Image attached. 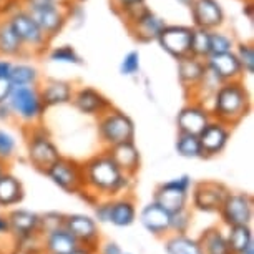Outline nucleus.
<instances>
[{"label": "nucleus", "instance_id": "1", "mask_svg": "<svg viewBox=\"0 0 254 254\" xmlns=\"http://www.w3.org/2000/svg\"><path fill=\"white\" fill-rule=\"evenodd\" d=\"M81 166L85 178V190L81 193L93 196L97 201L130 193L135 185V176L123 173L107 150L81 161Z\"/></svg>", "mask_w": 254, "mask_h": 254}, {"label": "nucleus", "instance_id": "2", "mask_svg": "<svg viewBox=\"0 0 254 254\" xmlns=\"http://www.w3.org/2000/svg\"><path fill=\"white\" fill-rule=\"evenodd\" d=\"M251 112V95L243 80L224 81L214 93L209 113L219 122L236 127Z\"/></svg>", "mask_w": 254, "mask_h": 254}, {"label": "nucleus", "instance_id": "3", "mask_svg": "<svg viewBox=\"0 0 254 254\" xmlns=\"http://www.w3.org/2000/svg\"><path fill=\"white\" fill-rule=\"evenodd\" d=\"M23 136L27 146V160L40 173H45L62 156L59 146L55 145L49 130L42 123L23 127Z\"/></svg>", "mask_w": 254, "mask_h": 254}, {"label": "nucleus", "instance_id": "4", "mask_svg": "<svg viewBox=\"0 0 254 254\" xmlns=\"http://www.w3.org/2000/svg\"><path fill=\"white\" fill-rule=\"evenodd\" d=\"M97 131L100 145L103 146V150H108L120 143L135 141L136 128L130 115L110 107L107 112L97 117Z\"/></svg>", "mask_w": 254, "mask_h": 254}, {"label": "nucleus", "instance_id": "5", "mask_svg": "<svg viewBox=\"0 0 254 254\" xmlns=\"http://www.w3.org/2000/svg\"><path fill=\"white\" fill-rule=\"evenodd\" d=\"M7 20L12 25L13 32L20 38L23 49L27 50L28 57L44 55L50 47V38L45 35L35 18L25 7H15L10 13H7Z\"/></svg>", "mask_w": 254, "mask_h": 254}, {"label": "nucleus", "instance_id": "6", "mask_svg": "<svg viewBox=\"0 0 254 254\" xmlns=\"http://www.w3.org/2000/svg\"><path fill=\"white\" fill-rule=\"evenodd\" d=\"M7 103L12 110L15 122L23 127L42 123L47 112L38 87H13Z\"/></svg>", "mask_w": 254, "mask_h": 254}, {"label": "nucleus", "instance_id": "7", "mask_svg": "<svg viewBox=\"0 0 254 254\" xmlns=\"http://www.w3.org/2000/svg\"><path fill=\"white\" fill-rule=\"evenodd\" d=\"M193 183L194 181L190 175H181L173 180H168L156 186L153 201L165 208L170 214L190 208V191L193 188Z\"/></svg>", "mask_w": 254, "mask_h": 254}, {"label": "nucleus", "instance_id": "8", "mask_svg": "<svg viewBox=\"0 0 254 254\" xmlns=\"http://www.w3.org/2000/svg\"><path fill=\"white\" fill-rule=\"evenodd\" d=\"M123 22L127 25L128 32L131 33V37L135 40L141 42V44L156 42L163 27L168 23L161 15H158L156 12L148 8L146 3L135 8V10L128 12L127 15H123Z\"/></svg>", "mask_w": 254, "mask_h": 254}, {"label": "nucleus", "instance_id": "9", "mask_svg": "<svg viewBox=\"0 0 254 254\" xmlns=\"http://www.w3.org/2000/svg\"><path fill=\"white\" fill-rule=\"evenodd\" d=\"M44 175L52 183L68 194H80L85 190L83 166L73 158L60 156Z\"/></svg>", "mask_w": 254, "mask_h": 254}, {"label": "nucleus", "instance_id": "10", "mask_svg": "<svg viewBox=\"0 0 254 254\" xmlns=\"http://www.w3.org/2000/svg\"><path fill=\"white\" fill-rule=\"evenodd\" d=\"M8 223H10L12 238L17 246L25 248L30 243H40L42 236V219L40 214L33 213L30 209H10L7 213Z\"/></svg>", "mask_w": 254, "mask_h": 254}, {"label": "nucleus", "instance_id": "11", "mask_svg": "<svg viewBox=\"0 0 254 254\" xmlns=\"http://www.w3.org/2000/svg\"><path fill=\"white\" fill-rule=\"evenodd\" d=\"M218 214L226 228L236 226V224H251L254 214L253 196L243 191H229Z\"/></svg>", "mask_w": 254, "mask_h": 254}, {"label": "nucleus", "instance_id": "12", "mask_svg": "<svg viewBox=\"0 0 254 254\" xmlns=\"http://www.w3.org/2000/svg\"><path fill=\"white\" fill-rule=\"evenodd\" d=\"M229 188L219 181H199L193 183V188L190 191L191 206L201 213H218L223 201L226 199Z\"/></svg>", "mask_w": 254, "mask_h": 254}, {"label": "nucleus", "instance_id": "13", "mask_svg": "<svg viewBox=\"0 0 254 254\" xmlns=\"http://www.w3.org/2000/svg\"><path fill=\"white\" fill-rule=\"evenodd\" d=\"M191 35H193V25L185 23H166L158 35L156 42L163 52H166L175 60L190 55Z\"/></svg>", "mask_w": 254, "mask_h": 254}, {"label": "nucleus", "instance_id": "14", "mask_svg": "<svg viewBox=\"0 0 254 254\" xmlns=\"http://www.w3.org/2000/svg\"><path fill=\"white\" fill-rule=\"evenodd\" d=\"M64 226L68 229L80 246L90 248L97 251L100 241H102V234H100V228L97 219L93 216L83 213H73L65 214L64 216Z\"/></svg>", "mask_w": 254, "mask_h": 254}, {"label": "nucleus", "instance_id": "15", "mask_svg": "<svg viewBox=\"0 0 254 254\" xmlns=\"http://www.w3.org/2000/svg\"><path fill=\"white\" fill-rule=\"evenodd\" d=\"M191 25L206 30L221 28L226 22V12L219 0H194L190 7Z\"/></svg>", "mask_w": 254, "mask_h": 254}, {"label": "nucleus", "instance_id": "16", "mask_svg": "<svg viewBox=\"0 0 254 254\" xmlns=\"http://www.w3.org/2000/svg\"><path fill=\"white\" fill-rule=\"evenodd\" d=\"M233 135V127L219 122L216 118H211L209 123L199 133V143L203 148L204 158H214L226 150L229 140Z\"/></svg>", "mask_w": 254, "mask_h": 254}, {"label": "nucleus", "instance_id": "17", "mask_svg": "<svg viewBox=\"0 0 254 254\" xmlns=\"http://www.w3.org/2000/svg\"><path fill=\"white\" fill-rule=\"evenodd\" d=\"M28 12H30V15L35 18V22L40 25V28L44 30V33L50 40L59 37L60 33L64 32V28L68 25V23H66V8H65V3H62V2L30 8Z\"/></svg>", "mask_w": 254, "mask_h": 254}, {"label": "nucleus", "instance_id": "18", "mask_svg": "<svg viewBox=\"0 0 254 254\" xmlns=\"http://www.w3.org/2000/svg\"><path fill=\"white\" fill-rule=\"evenodd\" d=\"M71 105L76 112H80L81 115H87V117H100L103 112H107L110 107H113V103L100 92V90L93 87H78L73 90L71 95Z\"/></svg>", "mask_w": 254, "mask_h": 254}, {"label": "nucleus", "instance_id": "19", "mask_svg": "<svg viewBox=\"0 0 254 254\" xmlns=\"http://www.w3.org/2000/svg\"><path fill=\"white\" fill-rule=\"evenodd\" d=\"M211 118L213 117L209 113V108L194 100H190L176 115V128H178V133H190V135L198 136Z\"/></svg>", "mask_w": 254, "mask_h": 254}, {"label": "nucleus", "instance_id": "20", "mask_svg": "<svg viewBox=\"0 0 254 254\" xmlns=\"http://www.w3.org/2000/svg\"><path fill=\"white\" fill-rule=\"evenodd\" d=\"M140 223L151 236L158 239H163L171 233V214L153 199L141 208Z\"/></svg>", "mask_w": 254, "mask_h": 254}, {"label": "nucleus", "instance_id": "21", "mask_svg": "<svg viewBox=\"0 0 254 254\" xmlns=\"http://www.w3.org/2000/svg\"><path fill=\"white\" fill-rule=\"evenodd\" d=\"M73 90L75 85L71 81L60 80V78H45V80L42 78L40 85H38L42 102H44L47 108L68 105L71 102Z\"/></svg>", "mask_w": 254, "mask_h": 254}, {"label": "nucleus", "instance_id": "22", "mask_svg": "<svg viewBox=\"0 0 254 254\" xmlns=\"http://www.w3.org/2000/svg\"><path fill=\"white\" fill-rule=\"evenodd\" d=\"M206 68L211 73H214L219 80L223 81H233V80H243V68L234 55V52H226V54H211L204 60Z\"/></svg>", "mask_w": 254, "mask_h": 254}, {"label": "nucleus", "instance_id": "23", "mask_svg": "<svg viewBox=\"0 0 254 254\" xmlns=\"http://www.w3.org/2000/svg\"><path fill=\"white\" fill-rule=\"evenodd\" d=\"M80 246V243L71 236V233L65 226H59L42 233L40 248L44 254H70Z\"/></svg>", "mask_w": 254, "mask_h": 254}, {"label": "nucleus", "instance_id": "24", "mask_svg": "<svg viewBox=\"0 0 254 254\" xmlns=\"http://www.w3.org/2000/svg\"><path fill=\"white\" fill-rule=\"evenodd\" d=\"M136 219V201L135 198L127 193L115 198H110V213L108 223L117 228H128Z\"/></svg>", "mask_w": 254, "mask_h": 254}, {"label": "nucleus", "instance_id": "25", "mask_svg": "<svg viewBox=\"0 0 254 254\" xmlns=\"http://www.w3.org/2000/svg\"><path fill=\"white\" fill-rule=\"evenodd\" d=\"M107 151L123 173L136 176V173L141 168V155H140L138 146L135 145V141L120 143V145L108 148Z\"/></svg>", "mask_w": 254, "mask_h": 254}, {"label": "nucleus", "instance_id": "26", "mask_svg": "<svg viewBox=\"0 0 254 254\" xmlns=\"http://www.w3.org/2000/svg\"><path fill=\"white\" fill-rule=\"evenodd\" d=\"M176 73H178L180 85L188 95L206 73V64L204 60L196 59L193 55H186L183 59L176 60Z\"/></svg>", "mask_w": 254, "mask_h": 254}, {"label": "nucleus", "instance_id": "27", "mask_svg": "<svg viewBox=\"0 0 254 254\" xmlns=\"http://www.w3.org/2000/svg\"><path fill=\"white\" fill-rule=\"evenodd\" d=\"M0 57L8 59V60L28 59L27 50L23 49L20 38L13 32V28L10 23H8L7 17L0 18Z\"/></svg>", "mask_w": 254, "mask_h": 254}, {"label": "nucleus", "instance_id": "28", "mask_svg": "<svg viewBox=\"0 0 254 254\" xmlns=\"http://www.w3.org/2000/svg\"><path fill=\"white\" fill-rule=\"evenodd\" d=\"M25 198V190H23L22 181L12 175L10 171H5L0 175V208H12V206L20 204Z\"/></svg>", "mask_w": 254, "mask_h": 254}, {"label": "nucleus", "instance_id": "29", "mask_svg": "<svg viewBox=\"0 0 254 254\" xmlns=\"http://www.w3.org/2000/svg\"><path fill=\"white\" fill-rule=\"evenodd\" d=\"M203 254H234L229 248L226 233L218 226L204 229L198 238Z\"/></svg>", "mask_w": 254, "mask_h": 254}, {"label": "nucleus", "instance_id": "30", "mask_svg": "<svg viewBox=\"0 0 254 254\" xmlns=\"http://www.w3.org/2000/svg\"><path fill=\"white\" fill-rule=\"evenodd\" d=\"M8 80L13 87H38L42 81L40 68L32 62H13Z\"/></svg>", "mask_w": 254, "mask_h": 254}, {"label": "nucleus", "instance_id": "31", "mask_svg": "<svg viewBox=\"0 0 254 254\" xmlns=\"http://www.w3.org/2000/svg\"><path fill=\"white\" fill-rule=\"evenodd\" d=\"M221 83L223 81L219 80L216 75L211 73V71L206 68V73L203 75V78L196 83V87L188 93V97H190V100H194V102H198L201 105H204L206 108H209L214 93L218 92V88L221 87Z\"/></svg>", "mask_w": 254, "mask_h": 254}, {"label": "nucleus", "instance_id": "32", "mask_svg": "<svg viewBox=\"0 0 254 254\" xmlns=\"http://www.w3.org/2000/svg\"><path fill=\"white\" fill-rule=\"evenodd\" d=\"M163 248L166 254H203L199 241L188 234L170 233L163 238Z\"/></svg>", "mask_w": 254, "mask_h": 254}, {"label": "nucleus", "instance_id": "33", "mask_svg": "<svg viewBox=\"0 0 254 254\" xmlns=\"http://www.w3.org/2000/svg\"><path fill=\"white\" fill-rule=\"evenodd\" d=\"M226 238H228L229 248H231V251L234 254H239L248 246L254 244L251 224H236V226H229L226 231Z\"/></svg>", "mask_w": 254, "mask_h": 254}, {"label": "nucleus", "instance_id": "34", "mask_svg": "<svg viewBox=\"0 0 254 254\" xmlns=\"http://www.w3.org/2000/svg\"><path fill=\"white\" fill-rule=\"evenodd\" d=\"M47 60L52 64H60V65H83V59L76 52V49L70 44H64L59 47H52L47 50Z\"/></svg>", "mask_w": 254, "mask_h": 254}, {"label": "nucleus", "instance_id": "35", "mask_svg": "<svg viewBox=\"0 0 254 254\" xmlns=\"http://www.w3.org/2000/svg\"><path fill=\"white\" fill-rule=\"evenodd\" d=\"M175 150L180 156L188 158V160L204 158L199 138L196 135H190V133H178L175 141Z\"/></svg>", "mask_w": 254, "mask_h": 254}, {"label": "nucleus", "instance_id": "36", "mask_svg": "<svg viewBox=\"0 0 254 254\" xmlns=\"http://www.w3.org/2000/svg\"><path fill=\"white\" fill-rule=\"evenodd\" d=\"M209 32L206 28L193 27V35H191V45H190V55L196 59L206 60L211 55V42H209Z\"/></svg>", "mask_w": 254, "mask_h": 254}, {"label": "nucleus", "instance_id": "37", "mask_svg": "<svg viewBox=\"0 0 254 254\" xmlns=\"http://www.w3.org/2000/svg\"><path fill=\"white\" fill-rule=\"evenodd\" d=\"M209 42H211V54H226V52H233L234 47L238 44L236 38L229 32H224L223 27L209 32Z\"/></svg>", "mask_w": 254, "mask_h": 254}, {"label": "nucleus", "instance_id": "38", "mask_svg": "<svg viewBox=\"0 0 254 254\" xmlns=\"http://www.w3.org/2000/svg\"><path fill=\"white\" fill-rule=\"evenodd\" d=\"M18 155V140L10 130L0 127V161L10 163Z\"/></svg>", "mask_w": 254, "mask_h": 254}, {"label": "nucleus", "instance_id": "39", "mask_svg": "<svg viewBox=\"0 0 254 254\" xmlns=\"http://www.w3.org/2000/svg\"><path fill=\"white\" fill-rule=\"evenodd\" d=\"M234 55L243 68V73L248 76L254 75V45L253 42H238L234 47Z\"/></svg>", "mask_w": 254, "mask_h": 254}, {"label": "nucleus", "instance_id": "40", "mask_svg": "<svg viewBox=\"0 0 254 254\" xmlns=\"http://www.w3.org/2000/svg\"><path fill=\"white\" fill-rule=\"evenodd\" d=\"M141 70V55L138 50H130L120 62V73L123 76H136Z\"/></svg>", "mask_w": 254, "mask_h": 254}, {"label": "nucleus", "instance_id": "41", "mask_svg": "<svg viewBox=\"0 0 254 254\" xmlns=\"http://www.w3.org/2000/svg\"><path fill=\"white\" fill-rule=\"evenodd\" d=\"M65 8H66V23H70L73 28H81L87 22V10H85L83 3H78V2H70L65 3Z\"/></svg>", "mask_w": 254, "mask_h": 254}, {"label": "nucleus", "instance_id": "42", "mask_svg": "<svg viewBox=\"0 0 254 254\" xmlns=\"http://www.w3.org/2000/svg\"><path fill=\"white\" fill-rule=\"evenodd\" d=\"M191 219H193V214H191L190 208L173 213L171 214V233H188L191 228Z\"/></svg>", "mask_w": 254, "mask_h": 254}, {"label": "nucleus", "instance_id": "43", "mask_svg": "<svg viewBox=\"0 0 254 254\" xmlns=\"http://www.w3.org/2000/svg\"><path fill=\"white\" fill-rule=\"evenodd\" d=\"M64 216L65 214L62 213H57V211H49L45 214H40V219H42V233H47L50 229H55L59 226H64Z\"/></svg>", "mask_w": 254, "mask_h": 254}, {"label": "nucleus", "instance_id": "44", "mask_svg": "<svg viewBox=\"0 0 254 254\" xmlns=\"http://www.w3.org/2000/svg\"><path fill=\"white\" fill-rule=\"evenodd\" d=\"M146 0H112V7L118 15H127L128 12L135 10L140 5H145Z\"/></svg>", "mask_w": 254, "mask_h": 254}, {"label": "nucleus", "instance_id": "45", "mask_svg": "<svg viewBox=\"0 0 254 254\" xmlns=\"http://www.w3.org/2000/svg\"><path fill=\"white\" fill-rule=\"evenodd\" d=\"M95 254H123V251L115 241H100Z\"/></svg>", "mask_w": 254, "mask_h": 254}, {"label": "nucleus", "instance_id": "46", "mask_svg": "<svg viewBox=\"0 0 254 254\" xmlns=\"http://www.w3.org/2000/svg\"><path fill=\"white\" fill-rule=\"evenodd\" d=\"M13 122H15V118H13V113L10 107H8V103H0V125H10Z\"/></svg>", "mask_w": 254, "mask_h": 254}, {"label": "nucleus", "instance_id": "47", "mask_svg": "<svg viewBox=\"0 0 254 254\" xmlns=\"http://www.w3.org/2000/svg\"><path fill=\"white\" fill-rule=\"evenodd\" d=\"M12 90H13V85H12L10 80L0 78V103L7 102L8 97H10V93H12Z\"/></svg>", "mask_w": 254, "mask_h": 254}, {"label": "nucleus", "instance_id": "48", "mask_svg": "<svg viewBox=\"0 0 254 254\" xmlns=\"http://www.w3.org/2000/svg\"><path fill=\"white\" fill-rule=\"evenodd\" d=\"M0 239H13L10 231V223H8L7 214L0 213ZM15 243V241H13Z\"/></svg>", "mask_w": 254, "mask_h": 254}, {"label": "nucleus", "instance_id": "49", "mask_svg": "<svg viewBox=\"0 0 254 254\" xmlns=\"http://www.w3.org/2000/svg\"><path fill=\"white\" fill-rule=\"evenodd\" d=\"M20 2H22V7H25L27 10H30V8L50 5V3H55V2H59V0H20Z\"/></svg>", "mask_w": 254, "mask_h": 254}, {"label": "nucleus", "instance_id": "50", "mask_svg": "<svg viewBox=\"0 0 254 254\" xmlns=\"http://www.w3.org/2000/svg\"><path fill=\"white\" fill-rule=\"evenodd\" d=\"M12 64H13L12 60L0 57V78H8V75H10V70H12Z\"/></svg>", "mask_w": 254, "mask_h": 254}, {"label": "nucleus", "instance_id": "51", "mask_svg": "<svg viewBox=\"0 0 254 254\" xmlns=\"http://www.w3.org/2000/svg\"><path fill=\"white\" fill-rule=\"evenodd\" d=\"M243 15L248 17L249 22L254 20V7H253V3H246V5L243 7Z\"/></svg>", "mask_w": 254, "mask_h": 254}, {"label": "nucleus", "instance_id": "52", "mask_svg": "<svg viewBox=\"0 0 254 254\" xmlns=\"http://www.w3.org/2000/svg\"><path fill=\"white\" fill-rule=\"evenodd\" d=\"M70 254H95V249L85 248V246H78L75 251H71Z\"/></svg>", "mask_w": 254, "mask_h": 254}, {"label": "nucleus", "instance_id": "53", "mask_svg": "<svg viewBox=\"0 0 254 254\" xmlns=\"http://www.w3.org/2000/svg\"><path fill=\"white\" fill-rule=\"evenodd\" d=\"M176 2H178L180 5H183V7H186V8H190V7H191V3H193L194 0H176Z\"/></svg>", "mask_w": 254, "mask_h": 254}, {"label": "nucleus", "instance_id": "54", "mask_svg": "<svg viewBox=\"0 0 254 254\" xmlns=\"http://www.w3.org/2000/svg\"><path fill=\"white\" fill-rule=\"evenodd\" d=\"M8 170V163L5 161H0V175H3Z\"/></svg>", "mask_w": 254, "mask_h": 254}, {"label": "nucleus", "instance_id": "55", "mask_svg": "<svg viewBox=\"0 0 254 254\" xmlns=\"http://www.w3.org/2000/svg\"><path fill=\"white\" fill-rule=\"evenodd\" d=\"M239 254H254V244H251V246H248L244 251H241Z\"/></svg>", "mask_w": 254, "mask_h": 254}, {"label": "nucleus", "instance_id": "56", "mask_svg": "<svg viewBox=\"0 0 254 254\" xmlns=\"http://www.w3.org/2000/svg\"><path fill=\"white\" fill-rule=\"evenodd\" d=\"M73 2H78V3H85V2H88V0H73Z\"/></svg>", "mask_w": 254, "mask_h": 254}, {"label": "nucleus", "instance_id": "57", "mask_svg": "<svg viewBox=\"0 0 254 254\" xmlns=\"http://www.w3.org/2000/svg\"><path fill=\"white\" fill-rule=\"evenodd\" d=\"M59 2H62V3H66V2H70V0H59Z\"/></svg>", "mask_w": 254, "mask_h": 254}, {"label": "nucleus", "instance_id": "58", "mask_svg": "<svg viewBox=\"0 0 254 254\" xmlns=\"http://www.w3.org/2000/svg\"><path fill=\"white\" fill-rule=\"evenodd\" d=\"M123 254H131V253H123Z\"/></svg>", "mask_w": 254, "mask_h": 254}, {"label": "nucleus", "instance_id": "59", "mask_svg": "<svg viewBox=\"0 0 254 254\" xmlns=\"http://www.w3.org/2000/svg\"><path fill=\"white\" fill-rule=\"evenodd\" d=\"M42 254H44V253H42Z\"/></svg>", "mask_w": 254, "mask_h": 254}]
</instances>
